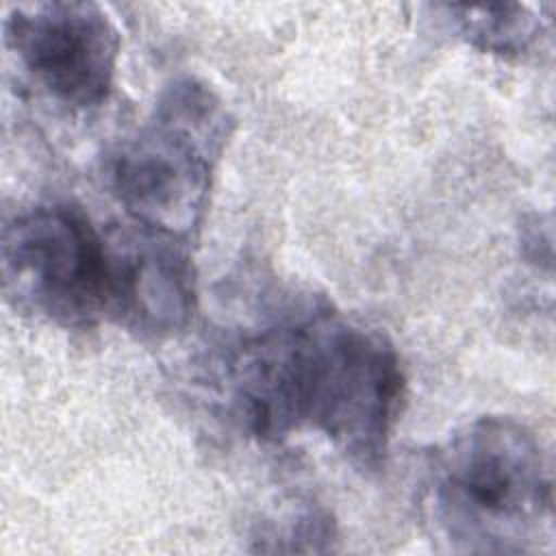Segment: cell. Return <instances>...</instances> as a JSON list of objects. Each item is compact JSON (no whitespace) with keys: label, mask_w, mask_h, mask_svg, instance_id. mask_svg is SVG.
<instances>
[{"label":"cell","mask_w":556,"mask_h":556,"mask_svg":"<svg viewBox=\"0 0 556 556\" xmlns=\"http://www.w3.org/2000/svg\"><path fill=\"white\" fill-rule=\"evenodd\" d=\"M430 500L454 549L521 552L552 515V480L521 424L480 417L439 450Z\"/></svg>","instance_id":"6da1fadb"},{"label":"cell","mask_w":556,"mask_h":556,"mask_svg":"<svg viewBox=\"0 0 556 556\" xmlns=\"http://www.w3.org/2000/svg\"><path fill=\"white\" fill-rule=\"evenodd\" d=\"M404 397L393 345L330 313L302 319L293 365L298 428L324 432L352 463L376 469Z\"/></svg>","instance_id":"7a4b0ae2"},{"label":"cell","mask_w":556,"mask_h":556,"mask_svg":"<svg viewBox=\"0 0 556 556\" xmlns=\"http://www.w3.org/2000/svg\"><path fill=\"white\" fill-rule=\"evenodd\" d=\"M226 124L208 87L182 78L163 91L152 122L119 150L111 172L115 195L141 228L185 239L200 226Z\"/></svg>","instance_id":"3957f363"},{"label":"cell","mask_w":556,"mask_h":556,"mask_svg":"<svg viewBox=\"0 0 556 556\" xmlns=\"http://www.w3.org/2000/svg\"><path fill=\"white\" fill-rule=\"evenodd\" d=\"M4 295L26 313L65 328L109 315L111 250L91 219L72 204L35 206L2 230Z\"/></svg>","instance_id":"277c9868"},{"label":"cell","mask_w":556,"mask_h":556,"mask_svg":"<svg viewBox=\"0 0 556 556\" xmlns=\"http://www.w3.org/2000/svg\"><path fill=\"white\" fill-rule=\"evenodd\" d=\"M4 43L61 104L87 109L111 93L119 33L100 4H17L4 17Z\"/></svg>","instance_id":"5b68a950"},{"label":"cell","mask_w":556,"mask_h":556,"mask_svg":"<svg viewBox=\"0 0 556 556\" xmlns=\"http://www.w3.org/2000/svg\"><path fill=\"white\" fill-rule=\"evenodd\" d=\"M165 235L146 230L109 241V315L143 337H165L191 317L195 280L189 258Z\"/></svg>","instance_id":"8992f818"},{"label":"cell","mask_w":556,"mask_h":556,"mask_svg":"<svg viewBox=\"0 0 556 556\" xmlns=\"http://www.w3.org/2000/svg\"><path fill=\"white\" fill-rule=\"evenodd\" d=\"M460 35L480 50L515 54L526 50L539 30V20L523 4L445 7Z\"/></svg>","instance_id":"52a82bcc"}]
</instances>
